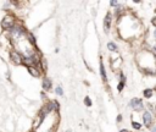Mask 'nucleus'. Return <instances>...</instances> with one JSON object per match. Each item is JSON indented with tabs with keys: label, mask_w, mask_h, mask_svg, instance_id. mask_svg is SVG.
I'll return each instance as SVG.
<instances>
[{
	"label": "nucleus",
	"mask_w": 156,
	"mask_h": 132,
	"mask_svg": "<svg viewBox=\"0 0 156 132\" xmlns=\"http://www.w3.org/2000/svg\"><path fill=\"white\" fill-rule=\"evenodd\" d=\"M16 23H17V21H16V18H15L12 15H6V16L2 18V21H1V27H2L4 31L9 32Z\"/></svg>",
	"instance_id": "1"
},
{
	"label": "nucleus",
	"mask_w": 156,
	"mask_h": 132,
	"mask_svg": "<svg viewBox=\"0 0 156 132\" xmlns=\"http://www.w3.org/2000/svg\"><path fill=\"white\" fill-rule=\"evenodd\" d=\"M10 60L13 65H22L23 64V55L17 51L16 49H11L10 50Z\"/></svg>",
	"instance_id": "2"
},
{
	"label": "nucleus",
	"mask_w": 156,
	"mask_h": 132,
	"mask_svg": "<svg viewBox=\"0 0 156 132\" xmlns=\"http://www.w3.org/2000/svg\"><path fill=\"white\" fill-rule=\"evenodd\" d=\"M129 106L133 109V110H136V111H139V110H141L144 106H143V101H141V99H139V98H133L130 101H129Z\"/></svg>",
	"instance_id": "3"
},
{
	"label": "nucleus",
	"mask_w": 156,
	"mask_h": 132,
	"mask_svg": "<svg viewBox=\"0 0 156 132\" xmlns=\"http://www.w3.org/2000/svg\"><path fill=\"white\" fill-rule=\"evenodd\" d=\"M111 21H112V17H111V12H107L106 16H105V20H104V29L105 32L107 33L110 27H111Z\"/></svg>",
	"instance_id": "4"
},
{
	"label": "nucleus",
	"mask_w": 156,
	"mask_h": 132,
	"mask_svg": "<svg viewBox=\"0 0 156 132\" xmlns=\"http://www.w3.org/2000/svg\"><path fill=\"white\" fill-rule=\"evenodd\" d=\"M27 70H28L29 75H32L35 78H39L41 76V71L38 67H35V66H29V67H27Z\"/></svg>",
	"instance_id": "5"
},
{
	"label": "nucleus",
	"mask_w": 156,
	"mask_h": 132,
	"mask_svg": "<svg viewBox=\"0 0 156 132\" xmlns=\"http://www.w3.org/2000/svg\"><path fill=\"white\" fill-rule=\"evenodd\" d=\"M41 87H43L44 92H45V90H50V89H51V87H52V82H51V79H50L49 77H43Z\"/></svg>",
	"instance_id": "6"
},
{
	"label": "nucleus",
	"mask_w": 156,
	"mask_h": 132,
	"mask_svg": "<svg viewBox=\"0 0 156 132\" xmlns=\"http://www.w3.org/2000/svg\"><path fill=\"white\" fill-rule=\"evenodd\" d=\"M152 120H154L152 115H151L149 111H145V112H144V115H143V121H144V125H145V126H150V125L152 123Z\"/></svg>",
	"instance_id": "7"
},
{
	"label": "nucleus",
	"mask_w": 156,
	"mask_h": 132,
	"mask_svg": "<svg viewBox=\"0 0 156 132\" xmlns=\"http://www.w3.org/2000/svg\"><path fill=\"white\" fill-rule=\"evenodd\" d=\"M27 40H28L29 45H32L33 48H35V46H37V42H35V38H34L33 33H30V32H28V33H27Z\"/></svg>",
	"instance_id": "8"
},
{
	"label": "nucleus",
	"mask_w": 156,
	"mask_h": 132,
	"mask_svg": "<svg viewBox=\"0 0 156 132\" xmlns=\"http://www.w3.org/2000/svg\"><path fill=\"white\" fill-rule=\"evenodd\" d=\"M100 75H101L102 81L106 82V81H107V75H106V71H105V66H104L102 60H100Z\"/></svg>",
	"instance_id": "9"
},
{
	"label": "nucleus",
	"mask_w": 156,
	"mask_h": 132,
	"mask_svg": "<svg viewBox=\"0 0 156 132\" xmlns=\"http://www.w3.org/2000/svg\"><path fill=\"white\" fill-rule=\"evenodd\" d=\"M40 68H41V72H45L46 68H48V65H46V60L44 57L40 59Z\"/></svg>",
	"instance_id": "10"
},
{
	"label": "nucleus",
	"mask_w": 156,
	"mask_h": 132,
	"mask_svg": "<svg viewBox=\"0 0 156 132\" xmlns=\"http://www.w3.org/2000/svg\"><path fill=\"white\" fill-rule=\"evenodd\" d=\"M107 49L110 51H117V45L113 43V42H108L107 43Z\"/></svg>",
	"instance_id": "11"
},
{
	"label": "nucleus",
	"mask_w": 156,
	"mask_h": 132,
	"mask_svg": "<svg viewBox=\"0 0 156 132\" xmlns=\"http://www.w3.org/2000/svg\"><path fill=\"white\" fill-rule=\"evenodd\" d=\"M55 93H56L57 95L62 97V95H63V89H62V87H61V86H57V87L55 88Z\"/></svg>",
	"instance_id": "12"
},
{
	"label": "nucleus",
	"mask_w": 156,
	"mask_h": 132,
	"mask_svg": "<svg viewBox=\"0 0 156 132\" xmlns=\"http://www.w3.org/2000/svg\"><path fill=\"white\" fill-rule=\"evenodd\" d=\"M152 95V90L150 89V88H147V89H145L144 90V97H146V98H150Z\"/></svg>",
	"instance_id": "13"
},
{
	"label": "nucleus",
	"mask_w": 156,
	"mask_h": 132,
	"mask_svg": "<svg viewBox=\"0 0 156 132\" xmlns=\"http://www.w3.org/2000/svg\"><path fill=\"white\" fill-rule=\"evenodd\" d=\"M84 104H85L87 106H91V105H93V101H91V99H90L89 97H85V98H84Z\"/></svg>",
	"instance_id": "14"
},
{
	"label": "nucleus",
	"mask_w": 156,
	"mask_h": 132,
	"mask_svg": "<svg viewBox=\"0 0 156 132\" xmlns=\"http://www.w3.org/2000/svg\"><path fill=\"white\" fill-rule=\"evenodd\" d=\"M132 125H133V127H134L135 130H139V128L141 127V125H140V123H138V122H135V121H133V122H132Z\"/></svg>",
	"instance_id": "15"
},
{
	"label": "nucleus",
	"mask_w": 156,
	"mask_h": 132,
	"mask_svg": "<svg viewBox=\"0 0 156 132\" xmlns=\"http://www.w3.org/2000/svg\"><path fill=\"white\" fill-rule=\"evenodd\" d=\"M110 5H111V6H117V5H118V1H111Z\"/></svg>",
	"instance_id": "16"
},
{
	"label": "nucleus",
	"mask_w": 156,
	"mask_h": 132,
	"mask_svg": "<svg viewBox=\"0 0 156 132\" xmlns=\"http://www.w3.org/2000/svg\"><path fill=\"white\" fill-rule=\"evenodd\" d=\"M41 98H44V99H45V98H46V95H45V92H44V90H43V92H41Z\"/></svg>",
	"instance_id": "17"
},
{
	"label": "nucleus",
	"mask_w": 156,
	"mask_h": 132,
	"mask_svg": "<svg viewBox=\"0 0 156 132\" xmlns=\"http://www.w3.org/2000/svg\"><path fill=\"white\" fill-rule=\"evenodd\" d=\"M151 132H156V126H154V127L151 128Z\"/></svg>",
	"instance_id": "18"
},
{
	"label": "nucleus",
	"mask_w": 156,
	"mask_h": 132,
	"mask_svg": "<svg viewBox=\"0 0 156 132\" xmlns=\"http://www.w3.org/2000/svg\"><path fill=\"white\" fill-rule=\"evenodd\" d=\"M119 132H128V131H127V130H121Z\"/></svg>",
	"instance_id": "19"
},
{
	"label": "nucleus",
	"mask_w": 156,
	"mask_h": 132,
	"mask_svg": "<svg viewBox=\"0 0 156 132\" xmlns=\"http://www.w3.org/2000/svg\"><path fill=\"white\" fill-rule=\"evenodd\" d=\"M154 34H155V38H156V29H155V33Z\"/></svg>",
	"instance_id": "20"
}]
</instances>
